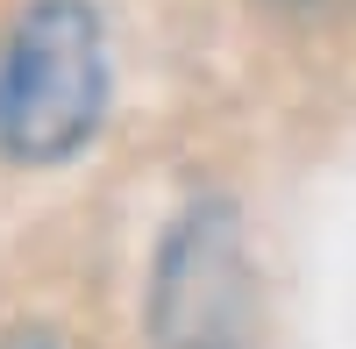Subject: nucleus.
<instances>
[{
  "label": "nucleus",
  "mask_w": 356,
  "mask_h": 349,
  "mask_svg": "<svg viewBox=\"0 0 356 349\" xmlns=\"http://www.w3.org/2000/svg\"><path fill=\"white\" fill-rule=\"evenodd\" d=\"M0 349H57L50 335H0Z\"/></svg>",
  "instance_id": "20e7f679"
},
{
  "label": "nucleus",
  "mask_w": 356,
  "mask_h": 349,
  "mask_svg": "<svg viewBox=\"0 0 356 349\" xmlns=\"http://www.w3.org/2000/svg\"><path fill=\"white\" fill-rule=\"evenodd\" d=\"M271 8H285V15H342L356 0H271Z\"/></svg>",
  "instance_id": "7ed1b4c3"
},
{
  "label": "nucleus",
  "mask_w": 356,
  "mask_h": 349,
  "mask_svg": "<svg viewBox=\"0 0 356 349\" xmlns=\"http://www.w3.org/2000/svg\"><path fill=\"white\" fill-rule=\"evenodd\" d=\"M157 349H257V271L235 200L207 193L164 228L150 264Z\"/></svg>",
  "instance_id": "f03ea898"
},
{
  "label": "nucleus",
  "mask_w": 356,
  "mask_h": 349,
  "mask_svg": "<svg viewBox=\"0 0 356 349\" xmlns=\"http://www.w3.org/2000/svg\"><path fill=\"white\" fill-rule=\"evenodd\" d=\"M114 100L107 22L93 0H29L0 43V157L29 171L79 157Z\"/></svg>",
  "instance_id": "f257e3e1"
}]
</instances>
